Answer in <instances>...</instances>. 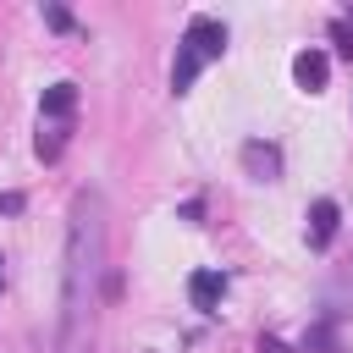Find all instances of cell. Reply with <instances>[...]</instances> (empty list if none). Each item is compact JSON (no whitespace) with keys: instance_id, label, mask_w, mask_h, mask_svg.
<instances>
[{"instance_id":"obj_11","label":"cell","mask_w":353,"mask_h":353,"mask_svg":"<svg viewBox=\"0 0 353 353\" xmlns=\"http://www.w3.org/2000/svg\"><path fill=\"white\" fill-rule=\"evenodd\" d=\"M0 287H6V259H0Z\"/></svg>"},{"instance_id":"obj_6","label":"cell","mask_w":353,"mask_h":353,"mask_svg":"<svg viewBox=\"0 0 353 353\" xmlns=\"http://www.w3.org/2000/svg\"><path fill=\"white\" fill-rule=\"evenodd\" d=\"M243 165H248L259 182H270V176L281 171V149H276V143H243Z\"/></svg>"},{"instance_id":"obj_7","label":"cell","mask_w":353,"mask_h":353,"mask_svg":"<svg viewBox=\"0 0 353 353\" xmlns=\"http://www.w3.org/2000/svg\"><path fill=\"white\" fill-rule=\"evenodd\" d=\"M72 105H77V88L72 83H50L44 88V121H66Z\"/></svg>"},{"instance_id":"obj_1","label":"cell","mask_w":353,"mask_h":353,"mask_svg":"<svg viewBox=\"0 0 353 353\" xmlns=\"http://www.w3.org/2000/svg\"><path fill=\"white\" fill-rule=\"evenodd\" d=\"M99 270H105V204L99 193L72 199V226H66V298H61V347L77 353L94 298H99Z\"/></svg>"},{"instance_id":"obj_4","label":"cell","mask_w":353,"mask_h":353,"mask_svg":"<svg viewBox=\"0 0 353 353\" xmlns=\"http://www.w3.org/2000/svg\"><path fill=\"white\" fill-rule=\"evenodd\" d=\"M221 292H226V276L221 270H193L188 276V298H193L199 314H215L221 309Z\"/></svg>"},{"instance_id":"obj_10","label":"cell","mask_w":353,"mask_h":353,"mask_svg":"<svg viewBox=\"0 0 353 353\" xmlns=\"http://www.w3.org/2000/svg\"><path fill=\"white\" fill-rule=\"evenodd\" d=\"M259 353H292V347H281L276 336H265V342H259Z\"/></svg>"},{"instance_id":"obj_2","label":"cell","mask_w":353,"mask_h":353,"mask_svg":"<svg viewBox=\"0 0 353 353\" xmlns=\"http://www.w3.org/2000/svg\"><path fill=\"white\" fill-rule=\"evenodd\" d=\"M221 55H226V28H221L215 17H193L188 33H182V44H176V61H171V88L188 94L193 77H199L210 61H221Z\"/></svg>"},{"instance_id":"obj_5","label":"cell","mask_w":353,"mask_h":353,"mask_svg":"<svg viewBox=\"0 0 353 353\" xmlns=\"http://www.w3.org/2000/svg\"><path fill=\"white\" fill-rule=\"evenodd\" d=\"M336 226H342V210H336V199H314V204H309V243H314V248H331Z\"/></svg>"},{"instance_id":"obj_8","label":"cell","mask_w":353,"mask_h":353,"mask_svg":"<svg viewBox=\"0 0 353 353\" xmlns=\"http://www.w3.org/2000/svg\"><path fill=\"white\" fill-rule=\"evenodd\" d=\"M39 160H61V149H66V121H39Z\"/></svg>"},{"instance_id":"obj_9","label":"cell","mask_w":353,"mask_h":353,"mask_svg":"<svg viewBox=\"0 0 353 353\" xmlns=\"http://www.w3.org/2000/svg\"><path fill=\"white\" fill-rule=\"evenodd\" d=\"M331 33H336V50H342V55H347V61H353V28H347V22H336V28H331Z\"/></svg>"},{"instance_id":"obj_3","label":"cell","mask_w":353,"mask_h":353,"mask_svg":"<svg viewBox=\"0 0 353 353\" xmlns=\"http://www.w3.org/2000/svg\"><path fill=\"white\" fill-rule=\"evenodd\" d=\"M292 77H298V88H303V94H320V88H325V77H331L325 50H298V55H292Z\"/></svg>"}]
</instances>
